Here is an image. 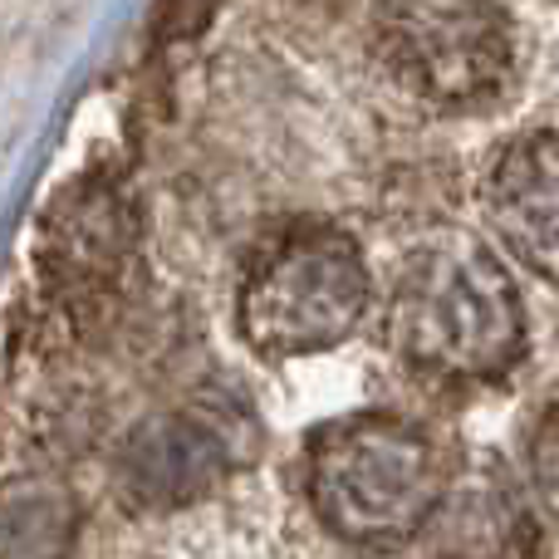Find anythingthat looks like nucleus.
I'll list each match as a JSON object with an SVG mask.
<instances>
[{"label": "nucleus", "instance_id": "5", "mask_svg": "<svg viewBox=\"0 0 559 559\" xmlns=\"http://www.w3.org/2000/svg\"><path fill=\"white\" fill-rule=\"evenodd\" d=\"M486 216L501 246L559 280V133L515 138L486 173Z\"/></svg>", "mask_w": 559, "mask_h": 559}, {"label": "nucleus", "instance_id": "7", "mask_svg": "<svg viewBox=\"0 0 559 559\" xmlns=\"http://www.w3.org/2000/svg\"><path fill=\"white\" fill-rule=\"evenodd\" d=\"M74 511L49 481L10 486L0 496V559H64Z\"/></svg>", "mask_w": 559, "mask_h": 559}, {"label": "nucleus", "instance_id": "2", "mask_svg": "<svg viewBox=\"0 0 559 559\" xmlns=\"http://www.w3.org/2000/svg\"><path fill=\"white\" fill-rule=\"evenodd\" d=\"M388 334L437 378H496L521 358L525 314L506 265L466 231H437L403 261Z\"/></svg>", "mask_w": 559, "mask_h": 559}, {"label": "nucleus", "instance_id": "3", "mask_svg": "<svg viewBox=\"0 0 559 559\" xmlns=\"http://www.w3.org/2000/svg\"><path fill=\"white\" fill-rule=\"evenodd\" d=\"M373 280L364 251L334 226L285 236L241 295V329L261 354L299 358L344 344L368 314Z\"/></svg>", "mask_w": 559, "mask_h": 559}, {"label": "nucleus", "instance_id": "9", "mask_svg": "<svg viewBox=\"0 0 559 559\" xmlns=\"http://www.w3.org/2000/svg\"><path fill=\"white\" fill-rule=\"evenodd\" d=\"M206 10H212V0H167L163 5V35H192V29H202Z\"/></svg>", "mask_w": 559, "mask_h": 559}, {"label": "nucleus", "instance_id": "6", "mask_svg": "<svg viewBox=\"0 0 559 559\" xmlns=\"http://www.w3.org/2000/svg\"><path fill=\"white\" fill-rule=\"evenodd\" d=\"M123 491L138 506L173 511L206 496L226 476V437L197 413H167L143 423L118 456Z\"/></svg>", "mask_w": 559, "mask_h": 559}, {"label": "nucleus", "instance_id": "4", "mask_svg": "<svg viewBox=\"0 0 559 559\" xmlns=\"http://www.w3.org/2000/svg\"><path fill=\"white\" fill-rule=\"evenodd\" d=\"M373 45L388 74L437 108L486 104L515 69L501 0H378Z\"/></svg>", "mask_w": 559, "mask_h": 559}, {"label": "nucleus", "instance_id": "8", "mask_svg": "<svg viewBox=\"0 0 559 559\" xmlns=\"http://www.w3.org/2000/svg\"><path fill=\"white\" fill-rule=\"evenodd\" d=\"M535 486H540V496L559 511V423H550L535 437Z\"/></svg>", "mask_w": 559, "mask_h": 559}, {"label": "nucleus", "instance_id": "1", "mask_svg": "<svg viewBox=\"0 0 559 559\" xmlns=\"http://www.w3.org/2000/svg\"><path fill=\"white\" fill-rule=\"evenodd\" d=\"M305 491L334 540L403 550L437 521L452 491V466L432 432L388 413H358L314 432Z\"/></svg>", "mask_w": 559, "mask_h": 559}]
</instances>
